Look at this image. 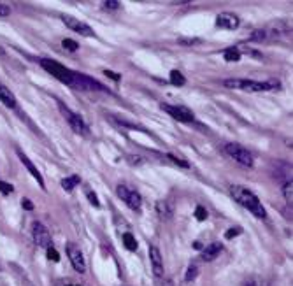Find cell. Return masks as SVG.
<instances>
[{"label":"cell","instance_id":"obj_1","mask_svg":"<svg viewBox=\"0 0 293 286\" xmlns=\"http://www.w3.org/2000/svg\"><path fill=\"white\" fill-rule=\"evenodd\" d=\"M230 193H232L233 200L239 202V204H241L244 209H248L249 213H253V216L260 218V220L267 218V211H265V207L261 206L260 198H258L253 191H249L244 186L232 185L230 186Z\"/></svg>","mask_w":293,"mask_h":286},{"label":"cell","instance_id":"obj_2","mask_svg":"<svg viewBox=\"0 0 293 286\" xmlns=\"http://www.w3.org/2000/svg\"><path fill=\"white\" fill-rule=\"evenodd\" d=\"M223 85L227 88L232 90H242V92H276L281 88L279 81L269 79L261 83V81H253V79H225Z\"/></svg>","mask_w":293,"mask_h":286},{"label":"cell","instance_id":"obj_3","mask_svg":"<svg viewBox=\"0 0 293 286\" xmlns=\"http://www.w3.org/2000/svg\"><path fill=\"white\" fill-rule=\"evenodd\" d=\"M40 67L46 70V72H49L51 76H55L58 81H62V83H65V85H72V79H74V70L67 69V67H64L62 64H58V62L55 60H40L39 62Z\"/></svg>","mask_w":293,"mask_h":286},{"label":"cell","instance_id":"obj_4","mask_svg":"<svg viewBox=\"0 0 293 286\" xmlns=\"http://www.w3.org/2000/svg\"><path fill=\"white\" fill-rule=\"evenodd\" d=\"M116 193L118 197L121 198V200L127 204V206L130 207L132 211H135V213H141L142 209V197L139 191H135V190H132L130 186L127 185H118L116 186Z\"/></svg>","mask_w":293,"mask_h":286},{"label":"cell","instance_id":"obj_5","mask_svg":"<svg viewBox=\"0 0 293 286\" xmlns=\"http://www.w3.org/2000/svg\"><path fill=\"white\" fill-rule=\"evenodd\" d=\"M225 153L242 167H253V155L241 144H227Z\"/></svg>","mask_w":293,"mask_h":286},{"label":"cell","instance_id":"obj_6","mask_svg":"<svg viewBox=\"0 0 293 286\" xmlns=\"http://www.w3.org/2000/svg\"><path fill=\"white\" fill-rule=\"evenodd\" d=\"M60 113L64 114V118L67 120V123L70 125V128H72L74 132L79 133V135H88L90 128H88V125L85 123V120H83L79 114L72 113L70 109L65 107V105H62V104H60Z\"/></svg>","mask_w":293,"mask_h":286},{"label":"cell","instance_id":"obj_7","mask_svg":"<svg viewBox=\"0 0 293 286\" xmlns=\"http://www.w3.org/2000/svg\"><path fill=\"white\" fill-rule=\"evenodd\" d=\"M70 86L77 90H83V92H105V88L98 81L92 79L86 74H77V72H74V79Z\"/></svg>","mask_w":293,"mask_h":286},{"label":"cell","instance_id":"obj_8","mask_svg":"<svg viewBox=\"0 0 293 286\" xmlns=\"http://www.w3.org/2000/svg\"><path fill=\"white\" fill-rule=\"evenodd\" d=\"M162 109L165 113H169L174 120L177 121H185V123H190V121L195 120V114H193L192 109L185 107V105H177V104H162Z\"/></svg>","mask_w":293,"mask_h":286},{"label":"cell","instance_id":"obj_9","mask_svg":"<svg viewBox=\"0 0 293 286\" xmlns=\"http://www.w3.org/2000/svg\"><path fill=\"white\" fill-rule=\"evenodd\" d=\"M32 237H33V242H35L37 246L40 248H51V234L48 232V228H46L44 225L40 222H35L32 225Z\"/></svg>","mask_w":293,"mask_h":286},{"label":"cell","instance_id":"obj_10","mask_svg":"<svg viewBox=\"0 0 293 286\" xmlns=\"http://www.w3.org/2000/svg\"><path fill=\"white\" fill-rule=\"evenodd\" d=\"M67 256H68V260H70V263H72L74 270L79 272V274H83V272L86 270V262H85V256H83V251H81L76 244L70 242V244L67 246Z\"/></svg>","mask_w":293,"mask_h":286},{"label":"cell","instance_id":"obj_11","mask_svg":"<svg viewBox=\"0 0 293 286\" xmlns=\"http://www.w3.org/2000/svg\"><path fill=\"white\" fill-rule=\"evenodd\" d=\"M62 20H64V23L67 25L68 29L74 30V32H77V33H81V35H86V37L95 35L93 29L90 27V25H86L85 21L76 20L74 16H62Z\"/></svg>","mask_w":293,"mask_h":286},{"label":"cell","instance_id":"obj_12","mask_svg":"<svg viewBox=\"0 0 293 286\" xmlns=\"http://www.w3.org/2000/svg\"><path fill=\"white\" fill-rule=\"evenodd\" d=\"M239 25H241V20L233 12H221L216 16V27H220V29L235 30L239 29Z\"/></svg>","mask_w":293,"mask_h":286},{"label":"cell","instance_id":"obj_13","mask_svg":"<svg viewBox=\"0 0 293 286\" xmlns=\"http://www.w3.org/2000/svg\"><path fill=\"white\" fill-rule=\"evenodd\" d=\"M16 155H18V158H20V160H21V163H23V165L27 167V169H29V172L32 174V178L35 179L37 183H39L40 188L46 190L44 179H42V176H40V172H39V170H37V167L32 163V160H30V158L27 157V155H25L23 151H21V149H16Z\"/></svg>","mask_w":293,"mask_h":286},{"label":"cell","instance_id":"obj_14","mask_svg":"<svg viewBox=\"0 0 293 286\" xmlns=\"http://www.w3.org/2000/svg\"><path fill=\"white\" fill-rule=\"evenodd\" d=\"M149 260H151V267L155 276L162 278L163 276V258H162V253L157 246H149Z\"/></svg>","mask_w":293,"mask_h":286},{"label":"cell","instance_id":"obj_15","mask_svg":"<svg viewBox=\"0 0 293 286\" xmlns=\"http://www.w3.org/2000/svg\"><path fill=\"white\" fill-rule=\"evenodd\" d=\"M223 251V244L221 242H211L209 246H205L202 250V260L204 262H213L214 258H218V254Z\"/></svg>","mask_w":293,"mask_h":286},{"label":"cell","instance_id":"obj_16","mask_svg":"<svg viewBox=\"0 0 293 286\" xmlns=\"http://www.w3.org/2000/svg\"><path fill=\"white\" fill-rule=\"evenodd\" d=\"M0 102L5 105V107H9V109H14L16 107V97H14V93L11 92V90L7 88L5 85H2L0 83Z\"/></svg>","mask_w":293,"mask_h":286},{"label":"cell","instance_id":"obj_17","mask_svg":"<svg viewBox=\"0 0 293 286\" xmlns=\"http://www.w3.org/2000/svg\"><path fill=\"white\" fill-rule=\"evenodd\" d=\"M157 214L162 220H169L172 216V207L167 200H158L157 202Z\"/></svg>","mask_w":293,"mask_h":286},{"label":"cell","instance_id":"obj_18","mask_svg":"<svg viewBox=\"0 0 293 286\" xmlns=\"http://www.w3.org/2000/svg\"><path fill=\"white\" fill-rule=\"evenodd\" d=\"M79 183H81L79 176H77V174H72V176H68V178L62 179V188H64L65 191H72V190L76 188Z\"/></svg>","mask_w":293,"mask_h":286},{"label":"cell","instance_id":"obj_19","mask_svg":"<svg viewBox=\"0 0 293 286\" xmlns=\"http://www.w3.org/2000/svg\"><path fill=\"white\" fill-rule=\"evenodd\" d=\"M123 244H125V248H127V250H130V251H137V248H139L135 237H133L130 232H125V234H123Z\"/></svg>","mask_w":293,"mask_h":286},{"label":"cell","instance_id":"obj_20","mask_svg":"<svg viewBox=\"0 0 293 286\" xmlns=\"http://www.w3.org/2000/svg\"><path fill=\"white\" fill-rule=\"evenodd\" d=\"M223 57H225L227 62H239L241 60V51H239V48H228L225 49Z\"/></svg>","mask_w":293,"mask_h":286},{"label":"cell","instance_id":"obj_21","mask_svg":"<svg viewBox=\"0 0 293 286\" xmlns=\"http://www.w3.org/2000/svg\"><path fill=\"white\" fill-rule=\"evenodd\" d=\"M170 83H172L174 86H185L186 79L179 70H172V72H170Z\"/></svg>","mask_w":293,"mask_h":286},{"label":"cell","instance_id":"obj_22","mask_svg":"<svg viewBox=\"0 0 293 286\" xmlns=\"http://www.w3.org/2000/svg\"><path fill=\"white\" fill-rule=\"evenodd\" d=\"M197 274H198V267H197V265H190L188 270H186V276H185L186 283L193 281V279L197 278Z\"/></svg>","mask_w":293,"mask_h":286},{"label":"cell","instance_id":"obj_23","mask_svg":"<svg viewBox=\"0 0 293 286\" xmlns=\"http://www.w3.org/2000/svg\"><path fill=\"white\" fill-rule=\"evenodd\" d=\"M62 46H64L67 51H77V49H79L77 42H76V40H72V39H64V40H62Z\"/></svg>","mask_w":293,"mask_h":286},{"label":"cell","instance_id":"obj_24","mask_svg":"<svg viewBox=\"0 0 293 286\" xmlns=\"http://www.w3.org/2000/svg\"><path fill=\"white\" fill-rule=\"evenodd\" d=\"M195 218H197L198 222H205V220H207V211H205V207L197 206V209H195Z\"/></svg>","mask_w":293,"mask_h":286},{"label":"cell","instance_id":"obj_25","mask_svg":"<svg viewBox=\"0 0 293 286\" xmlns=\"http://www.w3.org/2000/svg\"><path fill=\"white\" fill-rule=\"evenodd\" d=\"M292 186H293V183H292V179H290L288 183L285 185V198H286V202L288 204H292L293 202V195H292Z\"/></svg>","mask_w":293,"mask_h":286},{"label":"cell","instance_id":"obj_26","mask_svg":"<svg viewBox=\"0 0 293 286\" xmlns=\"http://www.w3.org/2000/svg\"><path fill=\"white\" fill-rule=\"evenodd\" d=\"M244 286H267V283L260 278H249L248 281L244 283Z\"/></svg>","mask_w":293,"mask_h":286},{"label":"cell","instance_id":"obj_27","mask_svg":"<svg viewBox=\"0 0 293 286\" xmlns=\"http://www.w3.org/2000/svg\"><path fill=\"white\" fill-rule=\"evenodd\" d=\"M265 39H267V32L265 30H255L253 35H251V40H257V42H261Z\"/></svg>","mask_w":293,"mask_h":286},{"label":"cell","instance_id":"obj_28","mask_svg":"<svg viewBox=\"0 0 293 286\" xmlns=\"http://www.w3.org/2000/svg\"><path fill=\"white\" fill-rule=\"evenodd\" d=\"M46 251H48V258L51 260V262H60V253H58L55 248L51 246V248H48Z\"/></svg>","mask_w":293,"mask_h":286},{"label":"cell","instance_id":"obj_29","mask_svg":"<svg viewBox=\"0 0 293 286\" xmlns=\"http://www.w3.org/2000/svg\"><path fill=\"white\" fill-rule=\"evenodd\" d=\"M12 185H9V183H5V181H0V193L2 195H9V193H12Z\"/></svg>","mask_w":293,"mask_h":286},{"label":"cell","instance_id":"obj_30","mask_svg":"<svg viewBox=\"0 0 293 286\" xmlns=\"http://www.w3.org/2000/svg\"><path fill=\"white\" fill-rule=\"evenodd\" d=\"M242 234V230L239 228V226H235V228H230L228 232L225 234V239H233V237H237V235H241Z\"/></svg>","mask_w":293,"mask_h":286},{"label":"cell","instance_id":"obj_31","mask_svg":"<svg viewBox=\"0 0 293 286\" xmlns=\"http://www.w3.org/2000/svg\"><path fill=\"white\" fill-rule=\"evenodd\" d=\"M86 197H88V200H90V204H92V206L100 207V202H98V197H97V195L93 193V191H88V193H86Z\"/></svg>","mask_w":293,"mask_h":286},{"label":"cell","instance_id":"obj_32","mask_svg":"<svg viewBox=\"0 0 293 286\" xmlns=\"http://www.w3.org/2000/svg\"><path fill=\"white\" fill-rule=\"evenodd\" d=\"M120 2H118V0H105V2H104V7L105 9H113V11H114V9H120Z\"/></svg>","mask_w":293,"mask_h":286},{"label":"cell","instance_id":"obj_33","mask_svg":"<svg viewBox=\"0 0 293 286\" xmlns=\"http://www.w3.org/2000/svg\"><path fill=\"white\" fill-rule=\"evenodd\" d=\"M11 14V7H9L7 4H2L0 2V18H5V16H9Z\"/></svg>","mask_w":293,"mask_h":286},{"label":"cell","instance_id":"obj_34","mask_svg":"<svg viewBox=\"0 0 293 286\" xmlns=\"http://www.w3.org/2000/svg\"><path fill=\"white\" fill-rule=\"evenodd\" d=\"M21 206H23L27 211L33 209V204H32V200H30V198H23V200H21Z\"/></svg>","mask_w":293,"mask_h":286},{"label":"cell","instance_id":"obj_35","mask_svg":"<svg viewBox=\"0 0 293 286\" xmlns=\"http://www.w3.org/2000/svg\"><path fill=\"white\" fill-rule=\"evenodd\" d=\"M105 76H109L111 79H114V81H120L121 77H120V74H116V72H111V70H105Z\"/></svg>","mask_w":293,"mask_h":286},{"label":"cell","instance_id":"obj_36","mask_svg":"<svg viewBox=\"0 0 293 286\" xmlns=\"http://www.w3.org/2000/svg\"><path fill=\"white\" fill-rule=\"evenodd\" d=\"M193 248H195V250H202V244H200V242H193Z\"/></svg>","mask_w":293,"mask_h":286},{"label":"cell","instance_id":"obj_37","mask_svg":"<svg viewBox=\"0 0 293 286\" xmlns=\"http://www.w3.org/2000/svg\"><path fill=\"white\" fill-rule=\"evenodd\" d=\"M165 286H172V285H170V283H167V285H165Z\"/></svg>","mask_w":293,"mask_h":286},{"label":"cell","instance_id":"obj_38","mask_svg":"<svg viewBox=\"0 0 293 286\" xmlns=\"http://www.w3.org/2000/svg\"><path fill=\"white\" fill-rule=\"evenodd\" d=\"M27 286H32V285H30V283H27Z\"/></svg>","mask_w":293,"mask_h":286}]
</instances>
